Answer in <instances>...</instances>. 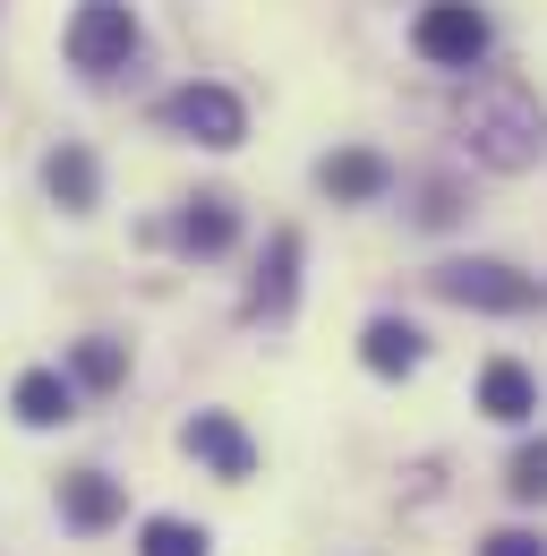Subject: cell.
<instances>
[{
  "instance_id": "6da1fadb",
  "label": "cell",
  "mask_w": 547,
  "mask_h": 556,
  "mask_svg": "<svg viewBox=\"0 0 547 556\" xmlns=\"http://www.w3.org/2000/svg\"><path fill=\"white\" fill-rule=\"evenodd\" d=\"M462 146H471L487 172H531L547 154V112L531 86H513V77H496V86H479L471 103H462Z\"/></svg>"
},
{
  "instance_id": "7a4b0ae2",
  "label": "cell",
  "mask_w": 547,
  "mask_h": 556,
  "mask_svg": "<svg viewBox=\"0 0 547 556\" xmlns=\"http://www.w3.org/2000/svg\"><path fill=\"white\" fill-rule=\"evenodd\" d=\"M436 300H454V308H487V317H522V308H539L547 291L539 275H513L505 257H454V266H436Z\"/></svg>"
},
{
  "instance_id": "3957f363",
  "label": "cell",
  "mask_w": 547,
  "mask_h": 556,
  "mask_svg": "<svg viewBox=\"0 0 547 556\" xmlns=\"http://www.w3.org/2000/svg\"><path fill=\"white\" fill-rule=\"evenodd\" d=\"M129 52H137V9L129 0H77V17H68V70L112 77Z\"/></svg>"
},
{
  "instance_id": "277c9868",
  "label": "cell",
  "mask_w": 547,
  "mask_h": 556,
  "mask_svg": "<svg viewBox=\"0 0 547 556\" xmlns=\"http://www.w3.org/2000/svg\"><path fill=\"white\" fill-rule=\"evenodd\" d=\"M163 129L214 146V154H231V146L249 138V112H240L231 86H171V94H163Z\"/></svg>"
},
{
  "instance_id": "5b68a950",
  "label": "cell",
  "mask_w": 547,
  "mask_h": 556,
  "mask_svg": "<svg viewBox=\"0 0 547 556\" xmlns=\"http://www.w3.org/2000/svg\"><path fill=\"white\" fill-rule=\"evenodd\" d=\"M410 43H419V61H436V70H471L479 52H487V17H479L471 0H428L419 26H410Z\"/></svg>"
},
{
  "instance_id": "8992f818",
  "label": "cell",
  "mask_w": 547,
  "mask_h": 556,
  "mask_svg": "<svg viewBox=\"0 0 547 556\" xmlns=\"http://www.w3.org/2000/svg\"><path fill=\"white\" fill-rule=\"evenodd\" d=\"M180 445L198 454L214 480H249V471H257V445H249V428H240L231 412H198L189 428H180Z\"/></svg>"
},
{
  "instance_id": "52a82bcc",
  "label": "cell",
  "mask_w": 547,
  "mask_h": 556,
  "mask_svg": "<svg viewBox=\"0 0 547 556\" xmlns=\"http://www.w3.org/2000/svg\"><path fill=\"white\" fill-rule=\"evenodd\" d=\"M317 180H326V198H342V206H368V198H385V189H394V163H385V154H368V146H342V154L317 163Z\"/></svg>"
},
{
  "instance_id": "ba28073f",
  "label": "cell",
  "mask_w": 547,
  "mask_h": 556,
  "mask_svg": "<svg viewBox=\"0 0 547 556\" xmlns=\"http://www.w3.org/2000/svg\"><path fill=\"white\" fill-rule=\"evenodd\" d=\"M9 412L26 419V428H68V419H77V386H68L61 368H26V377L9 386Z\"/></svg>"
},
{
  "instance_id": "9c48e42d",
  "label": "cell",
  "mask_w": 547,
  "mask_h": 556,
  "mask_svg": "<svg viewBox=\"0 0 547 556\" xmlns=\"http://www.w3.org/2000/svg\"><path fill=\"white\" fill-rule=\"evenodd\" d=\"M479 412L505 419V428H522V419L539 412V386H531V368H522V359H487V368H479Z\"/></svg>"
},
{
  "instance_id": "30bf717a",
  "label": "cell",
  "mask_w": 547,
  "mask_h": 556,
  "mask_svg": "<svg viewBox=\"0 0 547 556\" xmlns=\"http://www.w3.org/2000/svg\"><path fill=\"white\" fill-rule=\"evenodd\" d=\"M120 505H129V496H120V480H103V471H68L61 480V514L77 522V531H112Z\"/></svg>"
},
{
  "instance_id": "8fae6325",
  "label": "cell",
  "mask_w": 547,
  "mask_h": 556,
  "mask_svg": "<svg viewBox=\"0 0 547 556\" xmlns=\"http://www.w3.org/2000/svg\"><path fill=\"white\" fill-rule=\"evenodd\" d=\"M171 240H180L189 257H222V249L240 240V214H231V198H198V206L171 223Z\"/></svg>"
},
{
  "instance_id": "7c38bea8",
  "label": "cell",
  "mask_w": 547,
  "mask_h": 556,
  "mask_svg": "<svg viewBox=\"0 0 547 556\" xmlns=\"http://www.w3.org/2000/svg\"><path fill=\"white\" fill-rule=\"evenodd\" d=\"M419 351H428V343H419V326H403V317H377V326L359 334V359H368L377 377H410Z\"/></svg>"
},
{
  "instance_id": "4fadbf2b",
  "label": "cell",
  "mask_w": 547,
  "mask_h": 556,
  "mask_svg": "<svg viewBox=\"0 0 547 556\" xmlns=\"http://www.w3.org/2000/svg\"><path fill=\"white\" fill-rule=\"evenodd\" d=\"M43 180H52V198H61L68 214H86V206H94V189H103L86 146H52V154H43Z\"/></svg>"
},
{
  "instance_id": "5bb4252c",
  "label": "cell",
  "mask_w": 547,
  "mask_h": 556,
  "mask_svg": "<svg viewBox=\"0 0 547 556\" xmlns=\"http://www.w3.org/2000/svg\"><path fill=\"white\" fill-rule=\"evenodd\" d=\"M291 275H300V231H274V257H266V275H257V291H249V308L282 317L291 308Z\"/></svg>"
},
{
  "instance_id": "9a60e30c",
  "label": "cell",
  "mask_w": 547,
  "mask_h": 556,
  "mask_svg": "<svg viewBox=\"0 0 547 556\" xmlns=\"http://www.w3.org/2000/svg\"><path fill=\"white\" fill-rule=\"evenodd\" d=\"M68 377H77L86 394H112V386L129 377V351H120V343H103V334H94V343H77V351H68Z\"/></svg>"
},
{
  "instance_id": "2e32d148",
  "label": "cell",
  "mask_w": 547,
  "mask_h": 556,
  "mask_svg": "<svg viewBox=\"0 0 547 556\" xmlns=\"http://www.w3.org/2000/svg\"><path fill=\"white\" fill-rule=\"evenodd\" d=\"M214 540H205L198 522H171V514H154L145 531H137V556H205Z\"/></svg>"
},
{
  "instance_id": "e0dca14e",
  "label": "cell",
  "mask_w": 547,
  "mask_h": 556,
  "mask_svg": "<svg viewBox=\"0 0 547 556\" xmlns=\"http://www.w3.org/2000/svg\"><path fill=\"white\" fill-rule=\"evenodd\" d=\"M505 488H513V496H547V437H539V445H522V454H513V471H505Z\"/></svg>"
},
{
  "instance_id": "ac0fdd59",
  "label": "cell",
  "mask_w": 547,
  "mask_h": 556,
  "mask_svg": "<svg viewBox=\"0 0 547 556\" xmlns=\"http://www.w3.org/2000/svg\"><path fill=\"white\" fill-rule=\"evenodd\" d=\"M479 556H547V540H531V531H496Z\"/></svg>"
}]
</instances>
